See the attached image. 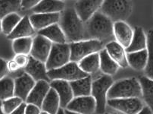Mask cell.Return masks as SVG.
<instances>
[{
    "label": "cell",
    "mask_w": 153,
    "mask_h": 114,
    "mask_svg": "<svg viewBox=\"0 0 153 114\" xmlns=\"http://www.w3.org/2000/svg\"><path fill=\"white\" fill-rule=\"evenodd\" d=\"M86 40H96L103 44L114 37V23L101 11L85 23Z\"/></svg>",
    "instance_id": "cell-1"
},
{
    "label": "cell",
    "mask_w": 153,
    "mask_h": 114,
    "mask_svg": "<svg viewBox=\"0 0 153 114\" xmlns=\"http://www.w3.org/2000/svg\"><path fill=\"white\" fill-rule=\"evenodd\" d=\"M59 25L68 44L86 40L85 24L77 16L74 8H67L62 11L60 14Z\"/></svg>",
    "instance_id": "cell-2"
},
{
    "label": "cell",
    "mask_w": 153,
    "mask_h": 114,
    "mask_svg": "<svg viewBox=\"0 0 153 114\" xmlns=\"http://www.w3.org/2000/svg\"><path fill=\"white\" fill-rule=\"evenodd\" d=\"M142 90L140 84L136 78H125L116 82L108 92V100L123 98H140Z\"/></svg>",
    "instance_id": "cell-3"
},
{
    "label": "cell",
    "mask_w": 153,
    "mask_h": 114,
    "mask_svg": "<svg viewBox=\"0 0 153 114\" xmlns=\"http://www.w3.org/2000/svg\"><path fill=\"white\" fill-rule=\"evenodd\" d=\"M133 2L130 1H103L100 11L113 23L124 21L132 13Z\"/></svg>",
    "instance_id": "cell-4"
},
{
    "label": "cell",
    "mask_w": 153,
    "mask_h": 114,
    "mask_svg": "<svg viewBox=\"0 0 153 114\" xmlns=\"http://www.w3.org/2000/svg\"><path fill=\"white\" fill-rule=\"evenodd\" d=\"M113 84L112 78L105 75L96 79L92 83L91 96L96 101V112L97 114H103L105 112L108 92Z\"/></svg>",
    "instance_id": "cell-5"
},
{
    "label": "cell",
    "mask_w": 153,
    "mask_h": 114,
    "mask_svg": "<svg viewBox=\"0 0 153 114\" xmlns=\"http://www.w3.org/2000/svg\"><path fill=\"white\" fill-rule=\"evenodd\" d=\"M71 62L78 63L91 54L100 52L103 50V44L96 40H85L70 44Z\"/></svg>",
    "instance_id": "cell-6"
},
{
    "label": "cell",
    "mask_w": 153,
    "mask_h": 114,
    "mask_svg": "<svg viewBox=\"0 0 153 114\" xmlns=\"http://www.w3.org/2000/svg\"><path fill=\"white\" fill-rule=\"evenodd\" d=\"M47 75L50 81L62 80L68 82H74L89 75L80 69L78 63L74 62H68L59 68L48 71Z\"/></svg>",
    "instance_id": "cell-7"
},
{
    "label": "cell",
    "mask_w": 153,
    "mask_h": 114,
    "mask_svg": "<svg viewBox=\"0 0 153 114\" xmlns=\"http://www.w3.org/2000/svg\"><path fill=\"white\" fill-rule=\"evenodd\" d=\"M71 62L70 44H52L49 58L46 62L47 71L59 68Z\"/></svg>",
    "instance_id": "cell-8"
},
{
    "label": "cell",
    "mask_w": 153,
    "mask_h": 114,
    "mask_svg": "<svg viewBox=\"0 0 153 114\" xmlns=\"http://www.w3.org/2000/svg\"><path fill=\"white\" fill-rule=\"evenodd\" d=\"M107 105L123 114H138L144 108L140 98L108 100Z\"/></svg>",
    "instance_id": "cell-9"
},
{
    "label": "cell",
    "mask_w": 153,
    "mask_h": 114,
    "mask_svg": "<svg viewBox=\"0 0 153 114\" xmlns=\"http://www.w3.org/2000/svg\"><path fill=\"white\" fill-rule=\"evenodd\" d=\"M52 46V43L51 41L38 34L33 39L32 49L30 56L36 60L46 64Z\"/></svg>",
    "instance_id": "cell-10"
},
{
    "label": "cell",
    "mask_w": 153,
    "mask_h": 114,
    "mask_svg": "<svg viewBox=\"0 0 153 114\" xmlns=\"http://www.w3.org/2000/svg\"><path fill=\"white\" fill-rule=\"evenodd\" d=\"M96 101L91 95L74 98L66 107V110L79 114H93L96 112Z\"/></svg>",
    "instance_id": "cell-11"
},
{
    "label": "cell",
    "mask_w": 153,
    "mask_h": 114,
    "mask_svg": "<svg viewBox=\"0 0 153 114\" xmlns=\"http://www.w3.org/2000/svg\"><path fill=\"white\" fill-rule=\"evenodd\" d=\"M103 1H78L74 5L76 15L83 23L88 21L98 10L100 9Z\"/></svg>",
    "instance_id": "cell-12"
},
{
    "label": "cell",
    "mask_w": 153,
    "mask_h": 114,
    "mask_svg": "<svg viewBox=\"0 0 153 114\" xmlns=\"http://www.w3.org/2000/svg\"><path fill=\"white\" fill-rule=\"evenodd\" d=\"M36 82L26 72L22 73L15 79V97H18L24 102H26Z\"/></svg>",
    "instance_id": "cell-13"
},
{
    "label": "cell",
    "mask_w": 153,
    "mask_h": 114,
    "mask_svg": "<svg viewBox=\"0 0 153 114\" xmlns=\"http://www.w3.org/2000/svg\"><path fill=\"white\" fill-rule=\"evenodd\" d=\"M50 87L56 91L60 99V107L65 110L69 103L74 99L73 91L70 85V82L62 80L51 81Z\"/></svg>",
    "instance_id": "cell-14"
},
{
    "label": "cell",
    "mask_w": 153,
    "mask_h": 114,
    "mask_svg": "<svg viewBox=\"0 0 153 114\" xmlns=\"http://www.w3.org/2000/svg\"><path fill=\"white\" fill-rule=\"evenodd\" d=\"M25 71L36 82L39 81H46L49 83L50 82V79L47 75L48 71L46 64L36 60L30 56H29V62L25 68Z\"/></svg>",
    "instance_id": "cell-15"
},
{
    "label": "cell",
    "mask_w": 153,
    "mask_h": 114,
    "mask_svg": "<svg viewBox=\"0 0 153 114\" xmlns=\"http://www.w3.org/2000/svg\"><path fill=\"white\" fill-rule=\"evenodd\" d=\"M51 87L49 82L46 81L36 82L35 86L32 89L26 100V104H33L41 108L42 102L46 98Z\"/></svg>",
    "instance_id": "cell-16"
},
{
    "label": "cell",
    "mask_w": 153,
    "mask_h": 114,
    "mask_svg": "<svg viewBox=\"0 0 153 114\" xmlns=\"http://www.w3.org/2000/svg\"><path fill=\"white\" fill-rule=\"evenodd\" d=\"M61 13L45 14L33 13L29 16L30 21L33 28L38 31L48 28L55 24H58L60 20Z\"/></svg>",
    "instance_id": "cell-17"
},
{
    "label": "cell",
    "mask_w": 153,
    "mask_h": 114,
    "mask_svg": "<svg viewBox=\"0 0 153 114\" xmlns=\"http://www.w3.org/2000/svg\"><path fill=\"white\" fill-rule=\"evenodd\" d=\"M134 31L125 21L114 23V37L116 42L121 44L124 49H127L132 40Z\"/></svg>",
    "instance_id": "cell-18"
},
{
    "label": "cell",
    "mask_w": 153,
    "mask_h": 114,
    "mask_svg": "<svg viewBox=\"0 0 153 114\" xmlns=\"http://www.w3.org/2000/svg\"><path fill=\"white\" fill-rule=\"evenodd\" d=\"M105 49L120 68H125L129 66L127 59V52L121 44L114 40H111L106 44Z\"/></svg>",
    "instance_id": "cell-19"
},
{
    "label": "cell",
    "mask_w": 153,
    "mask_h": 114,
    "mask_svg": "<svg viewBox=\"0 0 153 114\" xmlns=\"http://www.w3.org/2000/svg\"><path fill=\"white\" fill-rule=\"evenodd\" d=\"M34 34L35 29L31 25L29 17L26 15L21 18V21L17 25L15 30L8 36H7V38L8 39L14 40L18 38H32Z\"/></svg>",
    "instance_id": "cell-20"
},
{
    "label": "cell",
    "mask_w": 153,
    "mask_h": 114,
    "mask_svg": "<svg viewBox=\"0 0 153 114\" xmlns=\"http://www.w3.org/2000/svg\"><path fill=\"white\" fill-rule=\"evenodd\" d=\"M38 34L44 37L52 44H67V40L59 24H55L38 31Z\"/></svg>",
    "instance_id": "cell-21"
},
{
    "label": "cell",
    "mask_w": 153,
    "mask_h": 114,
    "mask_svg": "<svg viewBox=\"0 0 153 114\" xmlns=\"http://www.w3.org/2000/svg\"><path fill=\"white\" fill-rule=\"evenodd\" d=\"M92 83L93 81L90 75L81 79L76 80L74 82H70L74 98L90 96L92 91Z\"/></svg>",
    "instance_id": "cell-22"
},
{
    "label": "cell",
    "mask_w": 153,
    "mask_h": 114,
    "mask_svg": "<svg viewBox=\"0 0 153 114\" xmlns=\"http://www.w3.org/2000/svg\"><path fill=\"white\" fill-rule=\"evenodd\" d=\"M65 3L62 1H39L33 8V11L36 14L62 13L65 10Z\"/></svg>",
    "instance_id": "cell-23"
},
{
    "label": "cell",
    "mask_w": 153,
    "mask_h": 114,
    "mask_svg": "<svg viewBox=\"0 0 153 114\" xmlns=\"http://www.w3.org/2000/svg\"><path fill=\"white\" fill-rule=\"evenodd\" d=\"M147 39L143 30L140 27H135L132 40L130 46L125 49L126 52H134L146 50Z\"/></svg>",
    "instance_id": "cell-24"
},
{
    "label": "cell",
    "mask_w": 153,
    "mask_h": 114,
    "mask_svg": "<svg viewBox=\"0 0 153 114\" xmlns=\"http://www.w3.org/2000/svg\"><path fill=\"white\" fill-rule=\"evenodd\" d=\"M127 59L128 65L132 67L137 71H142L145 69L148 61L147 50L138 51L134 52L127 53Z\"/></svg>",
    "instance_id": "cell-25"
},
{
    "label": "cell",
    "mask_w": 153,
    "mask_h": 114,
    "mask_svg": "<svg viewBox=\"0 0 153 114\" xmlns=\"http://www.w3.org/2000/svg\"><path fill=\"white\" fill-rule=\"evenodd\" d=\"M60 99L56 91L51 88L42 102L41 110L49 114H56L60 109Z\"/></svg>",
    "instance_id": "cell-26"
},
{
    "label": "cell",
    "mask_w": 153,
    "mask_h": 114,
    "mask_svg": "<svg viewBox=\"0 0 153 114\" xmlns=\"http://www.w3.org/2000/svg\"><path fill=\"white\" fill-rule=\"evenodd\" d=\"M100 59V69L105 75L111 76L117 73L119 65L113 60L108 55L105 49H103L99 52Z\"/></svg>",
    "instance_id": "cell-27"
},
{
    "label": "cell",
    "mask_w": 153,
    "mask_h": 114,
    "mask_svg": "<svg viewBox=\"0 0 153 114\" xmlns=\"http://www.w3.org/2000/svg\"><path fill=\"white\" fill-rule=\"evenodd\" d=\"M78 65L83 72L90 75L100 69V59L99 52L91 54L78 62Z\"/></svg>",
    "instance_id": "cell-28"
},
{
    "label": "cell",
    "mask_w": 153,
    "mask_h": 114,
    "mask_svg": "<svg viewBox=\"0 0 153 114\" xmlns=\"http://www.w3.org/2000/svg\"><path fill=\"white\" fill-rule=\"evenodd\" d=\"M138 81L141 86L142 97L147 106L153 112V80L143 76L140 77Z\"/></svg>",
    "instance_id": "cell-29"
},
{
    "label": "cell",
    "mask_w": 153,
    "mask_h": 114,
    "mask_svg": "<svg viewBox=\"0 0 153 114\" xmlns=\"http://www.w3.org/2000/svg\"><path fill=\"white\" fill-rule=\"evenodd\" d=\"M33 38H18L13 40L12 49L16 55L30 56L32 49Z\"/></svg>",
    "instance_id": "cell-30"
},
{
    "label": "cell",
    "mask_w": 153,
    "mask_h": 114,
    "mask_svg": "<svg viewBox=\"0 0 153 114\" xmlns=\"http://www.w3.org/2000/svg\"><path fill=\"white\" fill-rule=\"evenodd\" d=\"M15 97V80L5 77L0 80V100H5Z\"/></svg>",
    "instance_id": "cell-31"
},
{
    "label": "cell",
    "mask_w": 153,
    "mask_h": 114,
    "mask_svg": "<svg viewBox=\"0 0 153 114\" xmlns=\"http://www.w3.org/2000/svg\"><path fill=\"white\" fill-rule=\"evenodd\" d=\"M147 52H148V61L145 68L146 77L153 80V28L147 34Z\"/></svg>",
    "instance_id": "cell-32"
},
{
    "label": "cell",
    "mask_w": 153,
    "mask_h": 114,
    "mask_svg": "<svg viewBox=\"0 0 153 114\" xmlns=\"http://www.w3.org/2000/svg\"><path fill=\"white\" fill-rule=\"evenodd\" d=\"M21 1L11 0V1H0V21L5 16L12 13H17L21 11Z\"/></svg>",
    "instance_id": "cell-33"
},
{
    "label": "cell",
    "mask_w": 153,
    "mask_h": 114,
    "mask_svg": "<svg viewBox=\"0 0 153 114\" xmlns=\"http://www.w3.org/2000/svg\"><path fill=\"white\" fill-rule=\"evenodd\" d=\"M21 18H22L18 13H12L5 16L1 21L2 32L6 36H8L15 30L17 25L19 24Z\"/></svg>",
    "instance_id": "cell-34"
},
{
    "label": "cell",
    "mask_w": 153,
    "mask_h": 114,
    "mask_svg": "<svg viewBox=\"0 0 153 114\" xmlns=\"http://www.w3.org/2000/svg\"><path fill=\"white\" fill-rule=\"evenodd\" d=\"M24 101L18 97H13L2 101V107L5 114H11L17 109Z\"/></svg>",
    "instance_id": "cell-35"
},
{
    "label": "cell",
    "mask_w": 153,
    "mask_h": 114,
    "mask_svg": "<svg viewBox=\"0 0 153 114\" xmlns=\"http://www.w3.org/2000/svg\"><path fill=\"white\" fill-rule=\"evenodd\" d=\"M13 59L20 68H25L29 62V56L16 55Z\"/></svg>",
    "instance_id": "cell-36"
},
{
    "label": "cell",
    "mask_w": 153,
    "mask_h": 114,
    "mask_svg": "<svg viewBox=\"0 0 153 114\" xmlns=\"http://www.w3.org/2000/svg\"><path fill=\"white\" fill-rule=\"evenodd\" d=\"M8 72V62L0 57V80L7 77Z\"/></svg>",
    "instance_id": "cell-37"
},
{
    "label": "cell",
    "mask_w": 153,
    "mask_h": 114,
    "mask_svg": "<svg viewBox=\"0 0 153 114\" xmlns=\"http://www.w3.org/2000/svg\"><path fill=\"white\" fill-rule=\"evenodd\" d=\"M40 107L33 104H27L26 109H25V114H40L42 112Z\"/></svg>",
    "instance_id": "cell-38"
},
{
    "label": "cell",
    "mask_w": 153,
    "mask_h": 114,
    "mask_svg": "<svg viewBox=\"0 0 153 114\" xmlns=\"http://www.w3.org/2000/svg\"><path fill=\"white\" fill-rule=\"evenodd\" d=\"M39 2V1H21V10H27L30 9V8H33Z\"/></svg>",
    "instance_id": "cell-39"
},
{
    "label": "cell",
    "mask_w": 153,
    "mask_h": 114,
    "mask_svg": "<svg viewBox=\"0 0 153 114\" xmlns=\"http://www.w3.org/2000/svg\"><path fill=\"white\" fill-rule=\"evenodd\" d=\"M8 71L11 72H18L19 69L21 68L18 67V65H17V63L15 62V61L14 59H12V60H10L8 62Z\"/></svg>",
    "instance_id": "cell-40"
},
{
    "label": "cell",
    "mask_w": 153,
    "mask_h": 114,
    "mask_svg": "<svg viewBox=\"0 0 153 114\" xmlns=\"http://www.w3.org/2000/svg\"><path fill=\"white\" fill-rule=\"evenodd\" d=\"M27 104L25 102H23L15 110H14L13 112L11 114H25V109H26Z\"/></svg>",
    "instance_id": "cell-41"
},
{
    "label": "cell",
    "mask_w": 153,
    "mask_h": 114,
    "mask_svg": "<svg viewBox=\"0 0 153 114\" xmlns=\"http://www.w3.org/2000/svg\"><path fill=\"white\" fill-rule=\"evenodd\" d=\"M138 114H153V112H152L151 110L148 107V106H144V108L141 110V112H139Z\"/></svg>",
    "instance_id": "cell-42"
},
{
    "label": "cell",
    "mask_w": 153,
    "mask_h": 114,
    "mask_svg": "<svg viewBox=\"0 0 153 114\" xmlns=\"http://www.w3.org/2000/svg\"><path fill=\"white\" fill-rule=\"evenodd\" d=\"M65 114H79L77 112H72V111L68 110H65Z\"/></svg>",
    "instance_id": "cell-43"
},
{
    "label": "cell",
    "mask_w": 153,
    "mask_h": 114,
    "mask_svg": "<svg viewBox=\"0 0 153 114\" xmlns=\"http://www.w3.org/2000/svg\"><path fill=\"white\" fill-rule=\"evenodd\" d=\"M56 114H65V110L62 109V108H60V109L59 110V111H58V112Z\"/></svg>",
    "instance_id": "cell-44"
},
{
    "label": "cell",
    "mask_w": 153,
    "mask_h": 114,
    "mask_svg": "<svg viewBox=\"0 0 153 114\" xmlns=\"http://www.w3.org/2000/svg\"><path fill=\"white\" fill-rule=\"evenodd\" d=\"M2 101L0 100V114H5V112H4L3 110H2Z\"/></svg>",
    "instance_id": "cell-45"
},
{
    "label": "cell",
    "mask_w": 153,
    "mask_h": 114,
    "mask_svg": "<svg viewBox=\"0 0 153 114\" xmlns=\"http://www.w3.org/2000/svg\"><path fill=\"white\" fill-rule=\"evenodd\" d=\"M108 114H123V113H121V112H110V113H108Z\"/></svg>",
    "instance_id": "cell-46"
},
{
    "label": "cell",
    "mask_w": 153,
    "mask_h": 114,
    "mask_svg": "<svg viewBox=\"0 0 153 114\" xmlns=\"http://www.w3.org/2000/svg\"><path fill=\"white\" fill-rule=\"evenodd\" d=\"M2 32V24H1V21H0V33Z\"/></svg>",
    "instance_id": "cell-47"
},
{
    "label": "cell",
    "mask_w": 153,
    "mask_h": 114,
    "mask_svg": "<svg viewBox=\"0 0 153 114\" xmlns=\"http://www.w3.org/2000/svg\"><path fill=\"white\" fill-rule=\"evenodd\" d=\"M40 114H49V113H47V112H43V111H42V112H41V113H40Z\"/></svg>",
    "instance_id": "cell-48"
}]
</instances>
